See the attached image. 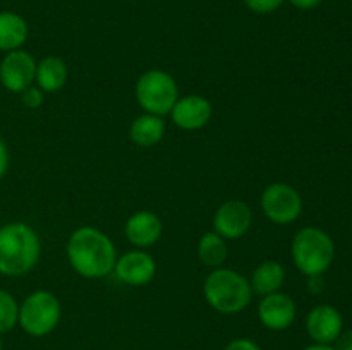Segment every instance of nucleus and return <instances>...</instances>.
Segmentation results:
<instances>
[{
	"label": "nucleus",
	"mask_w": 352,
	"mask_h": 350,
	"mask_svg": "<svg viewBox=\"0 0 352 350\" xmlns=\"http://www.w3.org/2000/svg\"><path fill=\"white\" fill-rule=\"evenodd\" d=\"M65 256L79 277L86 280H100L113 273L119 254L113 240L103 230L85 225L69 235Z\"/></svg>",
	"instance_id": "f257e3e1"
},
{
	"label": "nucleus",
	"mask_w": 352,
	"mask_h": 350,
	"mask_svg": "<svg viewBox=\"0 0 352 350\" xmlns=\"http://www.w3.org/2000/svg\"><path fill=\"white\" fill-rule=\"evenodd\" d=\"M41 242L36 230L23 222L0 226V275L24 277L40 261Z\"/></svg>",
	"instance_id": "f03ea898"
},
{
	"label": "nucleus",
	"mask_w": 352,
	"mask_h": 350,
	"mask_svg": "<svg viewBox=\"0 0 352 350\" xmlns=\"http://www.w3.org/2000/svg\"><path fill=\"white\" fill-rule=\"evenodd\" d=\"M250 280L230 268H215L203 283V297L220 314H237L253 301Z\"/></svg>",
	"instance_id": "7ed1b4c3"
},
{
	"label": "nucleus",
	"mask_w": 352,
	"mask_h": 350,
	"mask_svg": "<svg viewBox=\"0 0 352 350\" xmlns=\"http://www.w3.org/2000/svg\"><path fill=\"white\" fill-rule=\"evenodd\" d=\"M291 256L305 277L325 275L336 259V244L320 226H302L292 237Z\"/></svg>",
	"instance_id": "20e7f679"
},
{
	"label": "nucleus",
	"mask_w": 352,
	"mask_h": 350,
	"mask_svg": "<svg viewBox=\"0 0 352 350\" xmlns=\"http://www.w3.org/2000/svg\"><path fill=\"white\" fill-rule=\"evenodd\" d=\"M134 96L144 113L165 117L181 95L174 75L162 69H148L138 78Z\"/></svg>",
	"instance_id": "39448f33"
},
{
	"label": "nucleus",
	"mask_w": 352,
	"mask_h": 350,
	"mask_svg": "<svg viewBox=\"0 0 352 350\" xmlns=\"http://www.w3.org/2000/svg\"><path fill=\"white\" fill-rule=\"evenodd\" d=\"M62 318V305L50 290H34L19 304L17 325L24 333L41 338L54 331Z\"/></svg>",
	"instance_id": "423d86ee"
},
{
	"label": "nucleus",
	"mask_w": 352,
	"mask_h": 350,
	"mask_svg": "<svg viewBox=\"0 0 352 350\" xmlns=\"http://www.w3.org/2000/svg\"><path fill=\"white\" fill-rule=\"evenodd\" d=\"M261 211L275 225H291L301 216L302 198L298 189L285 182L268 184L261 192Z\"/></svg>",
	"instance_id": "0eeeda50"
},
{
	"label": "nucleus",
	"mask_w": 352,
	"mask_h": 350,
	"mask_svg": "<svg viewBox=\"0 0 352 350\" xmlns=\"http://www.w3.org/2000/svg\"><path fill=\"white\" fill-rule=\"evenodd\" d=\"M36 64V58L23 48L7 51L0 60V84L7 91L21 95L24 89L34 84Z\"/></svg>",
	"instance_id": "6e6552de"
},
{
	"label": "nucleus",
	"mask_w": 352,
	"mask_h": 350,
	"mask_svg": "<svg viewBox=\"0 0 352 350\" xmlns=\"http://www.w3.org/2000/svg\"><path fill=\"white\" fill-rule=\"evenodd\" d=\"M253 225V211L241 199H229L217 208L213 215V232L226 240L243 239Z\"/></svg>",
	"instance_id": "1a4fd4ad"
},
{
	"label": "nucleus",
	"mask_w": 352,
	"mask_h": 350,
	"mask_svg": "<svg viewBox=\"0 0 352 350\" xmlns=\"http://www.w3.org/2000/svg\"><path fill=\"white\" fill-rule=\"evenodd\" d=\"M117 280L129 287H144L157 275V261L144 249H133L120 254L113 266Z\"/></svg>",
	"instance_id": "9d476101"
},
{
	"label": "nucleus",
	"mask_w": 352,
	"mask_h": 350,
	"mask_svg": "<svg viewBox=\"0 0 352 350\" xmlns=\"http://www.w3.org/2000/svg\"><path fill=\"white\" fill-rule=\"evenodd\" d=\"M298 316V305L289 294L275 292L265 295L258 304V319L270 331H284L291 328Z\"/></svg>",
	"instance_id": "9b49d317"
},
{
	"label": "nucleus",
	"mask_w": 352,
	"mask_h": 350,
	"mask_svg": "<svg viewBox=\"0 0 352 350\" xmlns=\"http://www.w3.org/2000/svg\"><path fill=\"white\" fill-rule=\"evenodd\" d=\"M168 115L181 130H199L212 120L213 106L205 96L186 95L179 96Z\"/></svg>",
	"instance_id": "f8f14e48"
},
{
	"label": "nucleus",
	"mask_w": 352,
	"mask_h": 350,
	"mask_svg": "<svg viewBox=\"0 0 352 350\" xmlns=\"http://www.w3.org/2000/svg\"><path fill=\"white\" fill-rule=\"evenodd\" d=\"M306 331L313 343L332 345L344 331L342 314L330 304L315 305L306 316Z\"/></svg>",
	"instance_id": "ddd939ff"
},
{
	"label": "nucleus",
	"mask_w": 352,
	"mask_h": 350,
	"mask_svg": "<svg viewBox=\"0 0 352 350\" xmlns=\"http://www.w3.org/2000/svg\"><path fill=\"white\" fill-rule=\"evenodd\" d=\"M124 233H126L129 244H133L136 249H148L162 239L164 223L157 213L141 209L127 218L126 225H124Z\"/></svg>",
	"instance_id": "4468645a"
},
{
	"label": "nucleus",
	"mask_w": 352,
	"mask_h": 350,
	"mask_svg": "<svg viewBox=\"0 0 352 350\" xmlns=\"http://www.w3.org/2000/svg\"><path fill=\"white\" fill-rule=\"evenodd\" d=\"M69 79L67 64L60 57L48 55L38 60L36 74H34V86L43 93H58Z\"/></svg>",
	"instance_id": "2eb2a0df"
},
{
	"label": "nucleus",
	"mask_w": 352,
	"mask_h": 350,
	"mask_svg": "<svg viewBox=\"0 0 352 350\" xmlns=\"http://www.w3.org/2000/svg\"><path fill=\"white\" fill-rule=\"evenodd\" d=\"M284 283L285 268L275 259H267L263 261V263L258 264L250 278L251 290H253L254 295H260V297L275 294V292H280L282 285Z\"/></svg>",
	"instance_id": "dca6fc26"
},
{
	"label": "nucleus",
	"mask_w": 352,
	"mask_h": 350,
	"mask_svg": "<svg viewBox=\"0 0 352 350\" xmlns=\"http://www.w3.org/2000/svg\"><path fill=\"white\" fill-rule=\"evenodd\" d=\"M165 129L167 126H165L164 117L143 112L131 124L129 139L140 148H153L164 139Z\"/></svg>",
	"instance_id": "f3484780"
},
{
	"label": "nucleus",
	"mask_w": 352,
	"mask_h": 350,
	"mask_svg": "<svg viewBox=\"0 0 352 350\" xmlns=\"http://www.w3.org/2000/svg\"><path fill=\"white\" fill-rule=\"evenodd\" d=\"M30 36V26L23 16L10 10L0 12V51H14L23 48Z\"/></svg>",
	"instance_id": "a211bd4d"
},
{
	"label": "nucleus",
	"mask_w": 352,
	"mask_h": 350,
	"mask_svg": "<svg viewBox=\"0 0 352 350\" xmlns=\"http://www.w3.org/2000/svg\"><path fill=\"white\" fill-rule=\"evenodd\" d=\"M227 242L229 240H226L213 230L203 233L198 240V247H196L199 261L212 270L222 268L229 257V244Z\"/></svg>",
	"instance_id": "6ab92c4d"
},
{
	"label": "nucleus",
	"mask_w": 352,
	"mask_h": 350,
	"mask_svg": "<svg viewBox=\"0 0 352 350\" xmlns=\"http://www.w3.org/2000/svg\"><path fill=\"white\" fill-rule=\"evenodd\" d=\"M19 321V302L10 292L0 288V335L12 331Z\"/></svg>",
	"instance_id": "aec40b11"
},
{
	"label": "nucleus",
	"mask_w": 352,
	"mask_h": 350,
	"mask_svg": "<svg viewBox=\"0 0 352 350\" xmlns=\"http://www.w3.org/2000/svg\"><path fill=\"white\" fill-rule=\"evenodd\" d=\"M244 5L254 14H272L284 5L285 0H243Z\"/></svg>",
	"instance_id": "412c9836"
},
{
	"label": "nucleus",
	"mask_w": 352,
	"mask_h": 350,
	"mask_svg": "<svg viewBox=\"0 0 352 350\" xmlns=\"http://www.w3.org/2000/svg\"><path fill=\"white\" fill-rule=\"evenodd\" d=\"M21 100H23V103L28 106V108H38V106L43 105L45 93L41 91L38 86L33 84L21 93Z\"/></svg>",
	"instance_id": "4be33fe9"
},
{
	"label": "nucleus",
	"mask_w": 352,
	"mask_h": 350,
	"mask_svg": "<svg viewBox=\"0 0 352 350\" xmlns=\"http://www.w3.org/2000/svg\"><path fill=\"white\" fill-rule=\"evenodd\" d=\"M223 350H261L260 345L256 342H253L251 338H236L232 342H229Z\"/></svg>",
	"instance_id": "5701e85b"
},
{
	"label": "nucleus",
	"mask_w": 352,
	"mask_h": 350,
	"mask_svg": "<svg viewBox=\"0 0 352 350\" xmlns=\"http://www.w3.org/2000/svg\"><path fill=\"white\" fill-rule=\"evenodd\" d=\"M336 350H352V328L344 329L339 338L332 343Z\"/></svg>",
	"instance_id": "b1692460"
},
{
	"label": "nucleus",
	"mask_w": 352,
	"mask_h": 350,
	"mask_svg": "<svg viewBox=\"0 0 352 350\" xmlns=\"http://www.w3.org/2000/svg\"><path fill=\"white\" fill-rule=\"evenodd\" d=\"M10 165V154L9 150H7V144L3 143V139L0 137V180L3 178V175L7 174Z\"/></svg>",
	"instance_id": "393cba45"
},
{
	"label": "nucleus",
	"mask_w": 352,
	"mask_h": 350,
	"mask_svg": "<svg viewBox=\"0 0 352 350\" xmlns=\"http://www.w3.org/2000/svg\"><path fill=\"white\" fill-rule=\"evenodd\" d=\"M322 2L323 0H289V3H291V5H294L296 9H299V10L316 9V7H318Z\"/></svg>",
	"instance_id": "a878e982"
},
{
	"label": "nucleus",
	"mask_w": 352,
	"mask_h": 350,
	"mask_svg": "<svg viewBox=\"0 0 352 350\" xmlns=\"http://www.w3.org/2000/svg\"><path fill=\"white\" fill-rule=\"evenodd\" d=\"M309 280V290L313 294H320L325 290V281H323V275H316V277H308Z\"/></svg>",
	"instance_id": "bb28decb"
},
{
	"label": "nucleus",
	"mask_w": 352,
	"mask_h": 350,
	"mask_svg": "<svg viewBox=\"0 0 352 350\" xmlns=\"http://www.w3.org/2000/svg\"><path fill=\"white\" fill-rule=\"evenodd\" d=\"M302 350H336L333 349V345H323V343H311V345H308L306 349Z\"/></svg>",
	"instance_id": "cd10ccee"
},
{
	"label": "nucleus",
	"mask_w": 352,
	"mask_h": 350,
	"mask_svg": "<svg viewBox=\"0 0 352 350\" xmlns=\"http://www.w3.org/2000/svg\"><path fill=\"white\" fill-rule=\"evenodd\" d=\"M0 350H3V342H2V335H0Z\"/></svg>",
	"instance_id": "c85d7f7f"
}]
</instances>
